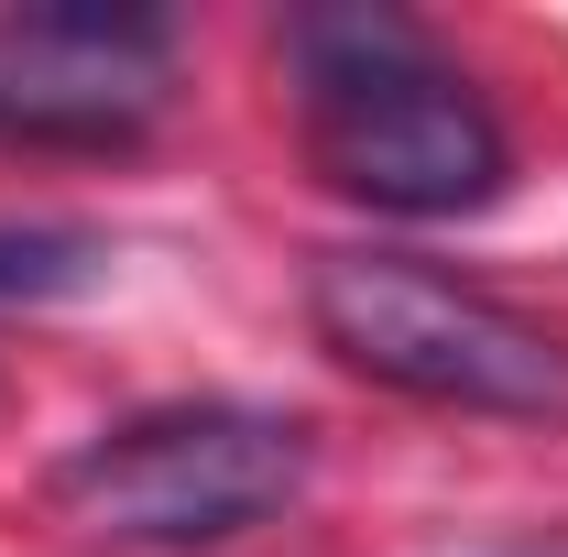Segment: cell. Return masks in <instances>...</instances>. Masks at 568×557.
Wrapping results in <instances>:
<instances>
[{
	"mask_svg": "<svg viewBox=\"0 0 568 557\" xmlns=\"http://www.w3.org/2000/svg\"><path fill=\"white\" fill-rule=\"evenodd\" d=\"M306 470H317L306 416L241 405V394H186V405H142V416L77 437L44 470V503L88 547L197 557V547H241L252 525H284Z\"/></svg>",
	"mask_w": 568,
	"mask_h": 557,
	"instance_id": "cell-3",
	"label": "cell"
},
{
	"mask_svg": "<svg viewBox=\"0 0 568 557\" xmlns=\"http://www.w3.org/2000/svg\"><path fill=\"white\" fill-rule=\"evenodd\" d=\"M295 142L328 198L372 219H481L514 186V132L470 67L394 0H317L274 22Z\"/></svg>",
	"mask_w": 568,
	"mask_h": 557,
	"instance_id": "cell-1",
	"label": "cell"
},
{
	"mask_svg": "<svg viewBox=\"0 0 568 557\" xmlns=\"http://www.w3.org/2000/svg\"><path fill=\"white\" fill-rule=\"evenodd\" d=\"M110 274V241L67 219H0V306H55Z\"/></svg>",
	"mask_w": 568,
	"mask_h": 557,
	"instance_id": "cell-5",
	"label": "cell"
},
{
	"mask_svg": "<svg viewBox=\"0 0 568 557\" xmlns=\"http://www.w3.org/2000/svg\"><path fill=\"white\" fill-rule=\"evenodd\" d=\"M306 328L317 350L437 416H503V426H568V328L503 306L493 284L448 274L426 252L339 241L306 263Z\"/></svg>",
	"mask_w": 568,
	"mask_h": 557,
	"instance_id": "cell-2",
	"label": "cell"
},
{
	"mask_svg": "<svg viewBox=\"0 0 568 557\" xmlns=\"http://www.w3.org/2000/svg\"><path fill=\"white\" fill-rule=\"evenodd\" d=\"M186 33L142 0H33L0 11V142L22 153H132L175 110Z\"/></svg>",
	"mask_w": 568,
	"mask_h": 557,
	"instance_id": "cell-4",
	"label": "cell"
}]
</instances>
